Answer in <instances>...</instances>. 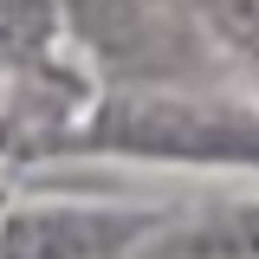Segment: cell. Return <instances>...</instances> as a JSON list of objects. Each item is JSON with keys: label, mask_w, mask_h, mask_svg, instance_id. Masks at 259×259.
<instances>
[{"label": "cell", "mask_w": 259, "mask_h": 259, "mask_svg": "<svg viewBox=\"0 0 259 259\" xmlns=\"http://www.w3.org/2000/svg\"><path fill=\"white\" fill-rule=\"evenodd\" d=\"M104 143L136 156H188V162H259V117L194 104V97H149L130 104L97 130Z\"/></svg>", "instance_id": "1"}, {"label": "cell", "mask_w": 259, "mask_h": 259, "mask_svg": "<svg viewBox=\"0 0 259 259\" xmlns=\"http://www.w3.org/2000/svg\"><path fill=\"white\" fill-rule=\"evenodd\" d=\"M240 20H246V26L259 32V0H240Z\"/></svg>", "instance_id": "4"}, {"label": "cell", "mask_w": 259, "mask_h": 259, "mask_svg": "<svg viewBox=\"0 0 259 259\" xmlns=\"http://www.w3.org/2000/svg\"><path fill=\"white\" fill-rule=\"evenodd\" d=\"M123 240H136L130 214H91V207H46V214H20L0 233L7 259H104Z\"/></svg>", "instance_id": "2"}, {"label": "cell", "mask_w": 259, "mask_h": 259, "mask_svg": "<svg viewBox=\"0 0 259 259\" xmlns=\"http://www.w3.org/2000/svg\"><path fill=\"white\" fill-rule=\"evenodd\" d=\"M168 259H259V207L182 233V240L168 246Z\"/></svg>", "instance_id": "3"}]
</instances>
